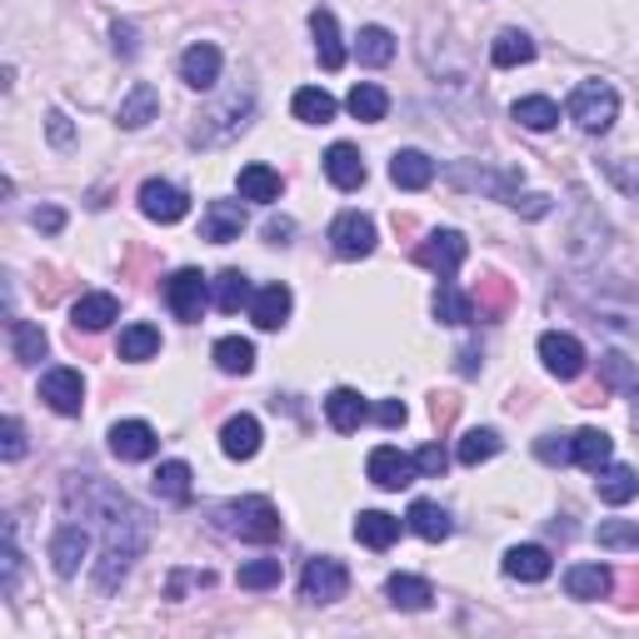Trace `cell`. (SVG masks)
Listing matches in <instances>:
<instances>
[{"label":"cell","instance_id":"1","mask_svg":"<svg viewBox=\"0 0 639 639\" xmlns=\"http://www.w3.org/2000/svg\"><path fill=\"white\" fill-rule=\"evenodd\" d=\"M65 505L81 509L85 520H100L106 545H100V565H95V590L116 594L120 580L131 575V565L145 555V545H150V525H145V515L125 495H120V490L100 485L95 474H85V480H71V485H65Z\"/></svg>","mask_w":639,"mask_h":639},{"label":"cell","instance_id":"2","mask_svg":"<svg viewBox=\"0 0 639 639\" xmlns=\"http://www.w3.org/2000/svg\"><path fill=\"white\" fill-rule=\"evenodd\" d=\"M250 116H255V91H250V85H236L220 106H210V110H201V116H195L190 141H195V145H226V141H236V135L245 131Z\"/></svg>","mask_w":639,"mask_h":639},{"label":"cell","instance_id":"3","mask_svg":"<svg viewBox=\"0 0 639 639\" xmlns=\"http://www.w3.org/2000/svg\"><path fill=\"white\" fill-rule=\"evenodd\" d=\"M220 525H226L236 540H250V545H275V540H280V509L265 495L230 499V505L220 509Z\"/></svg>","mask_w":639,"mask_h":639},{"label":"cell","instance_id":"4","mask_svg":"<svg viewBox=\"0 0 639 639\" xmlns=\"http://www.w3.org/2000/svg\"><path fill=\"white\" fill-rule=\"evenodd\" d=\"M615 116H619L615 85H604V81L575 85V95H569V120H575L584 135H604L610 125H615Z\"/></svg>","mask_w":639,"mask_h":639},{"label":"cell","instance_id":"5","mask_svg":"<svg viewBox=\"0 0 639 639\" xmlns=\"http://www.w3.org/2000/svg\"><path fill=\"white\" fill-rule=\"evenodd\" d=\"M445 180H450L455 190H485V195H495V201H515L520 195V170H495V166H480V160H455V166H445Z\"/></svg>","mask_w":639,"mask_h":639},{"label":"cell","instance_id":"6","mask_svg":"<svg viewBox=\"0 0 639 639\" xmlns=\"http://www.w3.org/2000/svg\"><path fill=\"white\" fill-rule=\"evenodd\" d=\"M345 590H350V569L335 555H315L305 565V575H300V594L310 604H335V600H345Z\"/></svg>","mask_w":639,"mask_h":639},{"label":"cell","instance_id":"7","mask_svg":"<svg viewBox=\"0 0 639 639\" xmlns=\"http://www.w3.org/2000/svg\"><path fill=\"white\" fill-rule=\"evenodd\" d=\"M465 255H470V240H465L460 230H435L430 240L414 245V261L425 265V270H435L439 280H455V270L465 265Z\"/></svg>","mask_w":639,"mask_h":639},{"label":"cell","instance_id":"8","mask_svg":"<svg viewBox=\"0 0 639 639\" xmlns=\"http://www.w3.org/2000/svg\"><path fill=\"white\" fill-rule=\"evenodd\" d=\"M330 250L340 255V261H365V255H375V220H370V215H360V210L335 215Z\"/></svg>","mask_w":639,"mask_h":639},{"label":"cell","instance_id":"9","mask_svg":"<svg viewBox=\"0 0 639 639\" xmlns=\"http://www.w3.org/2000/svg\"><path fill=\"white\" fill-rule=\"evenodd\" d=\"M205 300H210V285H205L201 270H176L166 280V305L176 310L185 325H195V319L205 315Z\"/></svg>","mask_w":639,"mask_h":639},{"label":"cell","instance_id":"10","mask_svg":"<svg viewBox=\"0 0 639 639\" xmlns=\"http://www.w3.org/2000/svg\"><path fill=\"white\" fill-rule=\"evenodd\" d=\"M540 360L555 379H580L584 375V345L565 330H545L540 335Z\"/></svg>","mask_w":639,"mask_h":639},{"label":"cell","instance_id":"11","mask_svg":"<svg viewBox=\"0 0 639 639\" xmlns=\"http://www.w3.org/2000/svg\"><path fill=\"white\" fill-rule=\"evenodd\" d=\"M141 210L145 220H155V226H176V220H185L190 215V201L180 185H166V180H145L141 185Z\"/></svg>","mask_w":639,"mask_h":639},{"label":"cell","instance_id":"12","mask_svg":"<svg viewBox=\"0 0 639 639\" xmlns=\"http://www.w3.org/2000/svg\"><path fill=\"white\" fill-rule=\"evenodd\" d=\"M365 474L375 480L379 490H405V485H414L420 465H414L410 455H400L395 445H375V450H370V460H365Z\"/></svg>","mask_w":639,"mask_h":639},{"label":"cell","instance_id":"13","mask_svg":"<svg viewBox=\"0 0 639 639\" xmlns=\"http://www.w3.org/2000/svg\"><path fill=\"white\" fill-rule=\"evenodd\" d=\"M85 550H91V530H85V520H65L56 534H50V565H56L60 580H71L75 569H81Z\"/></svg>","mask_w":639,"mask_h":639},{"label":"cell","instance_id":"14","mask_svg":"<svg viewBox=\"0 0 639 639\" xmlns=\"http://www.w3.org/2000/svg\"><path fill=\"white\" fill-rule=\"evenodd\" d=\"M40 400L50 405L56 414H81V405H85V379H81V370H46L40 375Z\"/></svg>","mask_w":639,"mask_h":639},{"label":"cell","instance_id":"15","mask_svg":"<svg viewBox=\"0 0 639 639\" xmlns=\"http://www.w3.org/2000/svg\"><path fill=\"white\" fill-rule=\"evenodd\" d=\"M155 450H160V439H155V430L145 420H120L110 430V455L116 460H150Z\"/></svg>","mask_w":639,"mask_h":639},{"label":"cell","instance_id":"16","mask_svg":"<svg viewBox=\"0 0 639 639\" xmlns=\"http://www.w3.org/2000/svg\"><path fill=\"white\" fill-rule=\"evenodd\" d=\"M240 230H245V210H240V201H210L205 205L201 240H210V245H230V240H240Z\"/></svg>","mask_w":639,"mask_h":639},{"label":"cell","instance_id":"17","mask_svg":"<svg viewBox=\"0 0 639 639\" xmlns=\"http://www.w3.org/2000/svg\"><path fill=\"white\" fill-rule=\"evenodd\" d=\"M180 81H185L190 91H210V85L220 81V50H215L210 40H195V46L180 56Z\"/></svg>","mask_w":639,"mask_h":639},{"label":"cell","instance_id":"18","mask_svg":"<svg viewBox=\"0 0 639 639\" xmlns=\"http://www.w3.org/2000/svg\"><path fill=\"white\" fill-rule=\"evenodd\" d=\"M160 116V91H155L150 81H135L131 95L120 100L116 120H120V131H141V125H150V120Z\"/></svg>","mask_w":639,"mask_h":639},{"label":"cell","instance_id":"19","mask_svg":"<svg viewBox=\"0 0 639 639\" xmlns=\"http://www.w3.org/2000/svg\"><path fill=\"white\" fill-rule=\"evenodd\" d=\"M325 176H330V185L335 190H360L365 185V160H360V150L355 145H330V150H325Z\"/></svg>","mask_w":639,"mask_h":639},{"label":"cell","instance_id":"20","mask_svg":"<svg viewBox=\"0 0 639 639\" xmlns=\"http://www.w3.org/2000/svg\"><path fill=\"white\" fill-rule=\"evenodd\" d=\"M550 569H555V559H550L545 545H515L505 555V575H509V580H520V584L550 580Z\"/></svg>","mask_w":639,"mask_h":639},{"label":"cell","instance_id":"21","mask_svg":"<svg viewBox=\"0 0 639 639\" xmlns=\"http://www.w3.org/2000/svg\"><path fill=\"white\" fill-rule=\"evenodd\" d=\"M290 305H296V296H290V285H265L261 296L250 300V319L261 325V330H280L285 319H290Z\"/></svg>","mask_w":639,"mask_h":639},{"label":"cell","instance_id":"22","mask_svg":"<svg viewBox=\"0 0 639 639\" xmlns=\"http://www.w3.org/2000/svg\"><path fill=\"white\" fill-rule=\"evenodd\" d=\"M310 31H315V56L325 71H340L345 65V46H340V25H335V11L315 5L310 11Z\"/></svg>","mask_w":639,"mask_h":639},{"label":"cell","instance_id":"23","mask_svg":"<svg viewBox=\"0 0 639 639\" xmlns=\"http://www.w3.org/2000/svg\"><path fill=\"white\" fill-rule=\"evenodd\" d=\"M405 525H410L420 540H430V545H439V540H450V534H455L450 509H439L435 499H414L410 515H405Z\"/></svg>","mask_w":639,"mask_h":639},{"label":"cell","instance_id":"24","mask_svg":"<svg viewBox=\"0 0 639 639\" xmlns=\"http://www.w3.org/2000/svg\"><path fill=\"white\" fill-rule=\"evenodd\" d=\"M220 450H226L230 460H255V450H261V420H255V414L226 420V430H220Z\"/></svg>","mask_w":639,"mask_h":639},{"label":"cell","instance_id":"25","mask_svg":"<svg viewBox=\"0 0 639 639\" xmlns=\"http://www.w3.org/2000/svg\"><path fill=\"white\" fill-rule=\"evenodd\" d=\"M325 414H330V425L340 430V435H355V430L365 425L375 410H370L355 390H345V385H340V390H330V400H325Z\"/></svg>","mask_w":639,"mask_h":639},{"label":"cell","instance_id":"26","mask_svg":"<svg viewBox=\"0 0 639 639\" xmlns=\"http://www.w3.org/2000/svg\"><path fill=\"white\" fill-rule=\"evenodd\" d=\"M390 180H395L400 190H425L430 180H435V160H430L425 150H395Z\"/></svg>","mask_w":639,"mask_h":639},{"label":"cell","instance_id":"27","mask_svg":"<svg viewBox=\"0 0 639 639\" xmlns=\"http://www.w3.org/2000/svg\"><path fill=\"white\" fill-rule=\"evenodd\" d=\"M610 584H615V575H610L604 565H569L565 569L569 600H604V594H610Z\"/></svg>","mask_w":639,"mask_h":639},{"label":"cell","instance_id":"28","mask_svg":"<svg viewBox=\"0 0 639 639\" xmlns=\"http://www.w3.org/2000/svg\"><path fill=\"white\" fill-rule=\"evenodd\" d=\"M116 315H120V300L106 296V290H95V296H81V300H75L71 325H75V330H106Z\"/></svg>","mask_w":639,"mask_h":639},{"label":"cell","instance_id":"29","mask_svg":"<svg viewBox=\"0 0 639 639\" xmlns=\"http://www.w3.org/2000/svg\"><path fill=\"white\" fill-rule=\"evenodd\" d=\"M355 540H360V545H370V550H390L395 540H400V520H395V515H385V509H360Z\"/></svg>","mask_w":639,"mask_h":639},{"label":"cell","instance_id":"30","mask_svg":"<svg viewBox=\"0 0 639 639\" xmlns=\"http://www.w3.org/2000/svg\"><path fill=\"white\" fill-rule=\"evenodd\" d=\"M594 490H600L604 505H629V499L639 495V474L629 470V465H604L600 480H594Z\"/></svg>","mask_w":639,"mask_h":639},{"label":"cell","instance_id":"31","mask_svg":"<svg viewBox=\"0 0 639 639\" xmlns=\"http://www.w3.org/2000/svg\"><path fill=\"white\" fill-rule=\"evenodd\" d=\"M430 310H435L439 325H474V300L460 296L450 280H439V290H435V300H430Z\"/></svg>","mask_w":639,"mask_h":639},{"label":"cell","instance_id":"32","mask_svg":"<svg viewBox=\"0 0 639 639\" xmlns=\"http://www.w3.org/2000/svg\"><path fill=\"white\" fill-rule=\"evenodd\" d=\"M155 355H160V330H155V325L135 319V325H125V330H120V360L141 365V360H155Z\"/></svg>","mask_w":639,"mask_h":639},{"label":"cell","instance_id":"33","mask_svg":"<svg viewBox=\"0 0 639 639\" xmlns=\"http://www.w3.org/2000/svg\"><path fill=\"white\" fill-rule=\"evenodd\" d=\"M190 480H195V474H190L185 460H166L160 470L150 474V490L160 499H170V505H185V499H190Z\"/></svg>","mask_w":639,"mask_h":639},{"label":"cell","instance_id":"34","mask_svg":"<svg viewBox=\"0 0 639 639\" xmlns=\"http://www.w3.org/2000/svg\"><path fill=\"white\" fill-rule=\"evenodd\" d=\"M280 190H285V180H280V170H270V166H245L240 170V195L245 201H261V205H270V201H280Z\"/></svg>","mask_w":639,"mask_h":639},{"label":"cell","instance_id":"35","mask_svg":"<svg viewBox=\"0 0 639 639\" xmlns=\"http://www.w3.org/2000/svg\"><path fill=\"white\" fill-rule=\"evenodd\" d=\"M509 116L520 120L525 131H555L559 125V106L550 100V95H525V100L509 106Z\"/></svg>","mask_w":639,"mask_h":639},{"label":"cell","instance_id":"36","mask_svg":"<svg viewBox=\"0 0 639 639\" xmlns=\"http://www.w3.org/2000/svg\"><path fill=\"white\" fill-rule=\"evenodd\" d=\"M575 460H580V470L600 474L604 465L615 460V439L604 435V430H580V435H575Z\"/></svg>","mask_w":639,"mask_h":639},{"label":"cell","instance_id":"37","mask_svg":"<svg viewBox=\"0 0 639 639\" xmlns=\"http://www.w3.org/2000/svg\"><path fill=\"white\" fill-rule=\"evenodd\" d=\"M490 60H495L499 71H515V65H530L534 60V40L525 31H499L495 46H490Z\"/></svg>","mask_w":639,"mask_h":639},{"label":"cell","instance_id":"38","mask_svg":"<svg viewBox=\"0 0 639 639\" xmlns=\"http://www.w3.org/2000/svg\"><path fill=\"white\" fill-rule=\"evenodd\" d=\"M385 594H390L395 610H430V600H435L430 580H420V575H390Z\"/></svg>","mask_w":639,"mask_h":639},{"label":"cell","instance_id":"39","mask_svg":"<svg viewBox=\"0 0 639 639\" xmlns=\"http://www.w3.org/2000/svg\"><path fill=\"white\" fill-rule=\"evenodd\" d=\"M46 330L40 325H31V319H11V355L21 360V365H36L40 355H46Z\"/></svg>","mask_w":639,"mask_h":639},{"label":"cell","instance_id":"40","mask_svg":"<svg viewBox=\"0 0 639 639\" xmlns=\"http://www.w3.org/2000/svg\"><path fill=\"white\" fill-rule=\"evenodd\" d=\"M215 365L226 370V375H250V370H255V345L240 340V335L215 340Z\"/></svg>","mask_w":639,"mask_h":639},{"label":"cell","instance_id":"41","mask_svg":"<svg viewBox=\"0 0 639 639\" xmlns=\"http://www.w3.org/2000/svg\"><path fill=\"white\" fill-rule=\"evenodd\" d=\"M355 56H360V65H390L395 60V36L385 31V25H365L360 40H355Z\"/></svg>","mask_w":639,"mask_h":639},{"label":"cell","instance_id":"42","mask_svg":"<svg viewBox=\"0 0 639 639\" xmlns=\"http://www.w3.org/2000/svg\"><path fill=\"white\" fill-rule=\"evenodd\" d=\"M296 120H305V125H330L335 120V95H325L319 85L296 91Z\"/></svg>","mask_w":639,"mask_h":639},{"label":"cell","instance_id":"43","mask_svg":"<svg viewBox=\"0 0 639 639\" xmlns=\"http://www.w3.org/2000/svg\"><path fill=\"white\" fill-rule=\"evenodd\" d=\"M345 106H350V116H355V120L375 125V120H385V110H390V95L365 81V85H355V91H350V100H345Z\"/></svg>","mask_w":639,"mask_h":639},{"label":"cell","instance_id":"44","mask_svg":"<svg viewBox=\"0 0 639 639\" xmlns=\"http://www.w3.org/2000/svg\"><path fill=\"white\" fill-rule=\"evenodd\" d=\"M250 300H255V296H250V280L240 270H220V275H215V305L226 310V315H236V310L250 305Z\"/></svg>","mask_w":639,"mask_h":639},{"label":"cell","instance_id":"45","mask_svg":"<svg viewBox=\"0 0 639 639\" xmlns=\"http://www.w3.org/2000/svg\"><path fill=\"white\" fill-rule=\"evenodd\" d=\"M240 590H275V584L285 580V565L280 559H250V565H240Z\"/></svg>","mask_w":639,"mask_h":639},{"label":"cell","instance_id":"46","mask_svg":"<svg viewBox=\"0 0 639 639\" xmlns=\"http://www.w3.org/2000/svg\"><path fill=\"white\" fill-rule=\"evenodd\" d=\"M455 455H460V465H485V460H495L499 455V435L495 430H470Z\"/></svg>","mask_w":639,"mask_h":639},{"label":"cell","instance_id":"47","mask_svg":"<svg viewBox=\"0 0 639 639\" xmlns=\"http://www.w3.org/2000/svg\"><path fill=\"white\" fill-rule=\"evenodd\" d=\"M505 310H509V285L505 280H490L485 296H480V305H474V315H480V319H499Z\"/></svg>","mask_w":639,"mask_h":639},{"label":"cell","instance_id":"48","mask_svg":"<svg viewBox=\"0 0 639 639\" xmlns=\"http://www.w3.org/2000/svg\"><path fill=\"white\" fill-rule=\"evenodd\" d=\"M600 545L604 550H639V525H619V520L600 525Z\"/></svg>","mask_w":639,"mask_h":639},{"label":"cell","instance_id":"49","mask_svg":"<svg viewBox=\"0 0 639 639\" xmlns=\"http://www.w3.org/2000/svg\"><path fill=\"white\" fill-rule=\"evenodd\" d=\"M600 375H604V390H619V385H639L635 379V365L625 355H604L600 360Z\"/></svg>","mask_w":639,"mask_h":639},{"label":"cell","instance_id":"50","mask_svg":"<svg viewBox=\"0 0 639 639\" xmlns=\"http://www.w3.org/2000/svg\"><path fill=\"white\" fill-rule=\"evenodd\" d=\"M15 584H21V545H15V520H5V580H0V590L15 594Z\"/></svg>","mask_w":639,"mask_h":639},{"label":"cell","instance_id":"51","mask_svg":"<svg viewBox=\"0 0 639 639\" xmlns=\"http://www.w3.org/2000/svg\"><path fill=\"white\" fill-rule=\"evenodd\" d=\"M534 455L545 465H565V460H575V439H559V435H545L540 445H534Z\"/></svg>","mask_w":639,"mask_h":639},{"label":"cell","instance_id":"52","mask_svg":"<svg viewBox=\"0 0 639 639\" xmlns=\"http://www.w3.org/2000/svg\"><path fill=\"white\" fill-rule=\"evenodd\" d=\"M110 40H116V56L120 60H135V56H141V36H135L131 21H116V25H110Z\"/></svg>","mask_w":639,"mask_h":639},{"label":"cell","instance_id":"53","mask_svg":"<svg viewBox=\"0 0 639 639\" xmlns=\"http://www.w3.org/2000/svg\"><path fill=\"white\" fill-rule=\"evenodd\" d=\"M414 465H420V474H430V480H439V474L450 470V455H445V445H425V450L414 455Z\"/></svg>","mask_w":639,"mask_h":639},{"label":"cell","instance_id":"54","mask_svg":"<svg viewBox=\"0 0 639 639\" xmlns=\"http://www.w3.org/2000/svg\"><path fill=\"white\" fill-rule=\"evenodd\" d=\"M46 135H50V145H56V150H71V145H75V125L60 116V110H50V116H46Z\"/></svg>","mask_w":639,"mask_h":639},{"label":"cell","instance_id":"55","mask_svg":"<svg viewBox=\"0 0 639 639\" xmlns=\"http://www.w3.org/2000/svg\"><path fill=\"white\" fill-rule=\"evenodd\" d=\"M31 226L46 230V236H60L65 230V210L60 205H40V210H31Z\"/></svg>","mask_w":639,"mask_h":639},{"label":"cell","instance_id":"56","mask_svg":"<svg viewBox=\"0 0 639 639\" xmlns=\"http://www.w3.org/2000/svg\"><path fill=\"white\" fill-rule=\"evenodd\" d=\"M0 455H5V460H21L25 455V430H21V420H5V445H0Z\"/></svg>","mask_w":639,"mask_h":639},{"label":"cell","instance_id":"57","mask_svg":"<svg viewBox=\"0 0 639 639\" xmlns=\"http://www.w3.org/2000/svg\"><path fill=\"white\" fill-rule=\"evenodd\" d=\"M375 420L385 430H395V425H405V420H410V410H405L400 400H385V405H375Z\"/></svg>","mask_w":639,"mask_h":639},{"label":"cell","instance_id":"58","mask_svg":"<svg viewBox=\"0 0 639 639\" xmlns=\"http://www.w3.org/2000/svg\"><path fill=\"white\" fill-rule=\"evenodd\" d=\"M515 210L520 215H530V220H540V215H550V195H515Z\"/></svg>","mask_w":639,"mask_h":639},{"label":"cell","instance_id":"59","mask_svg":"<svg viewBox=\"0 0 639 639\" xmlns=\"http://www.w3.org/2000/svg\"><path fill=\"white\" fill-rule=\"evenodd\" d=\"M290 236H296V220H285V215H275L270 226H265V240H270V245H290Z\"/></svg>","mask_w":639,"mask_h":639},{"label":"cell","instance_id":"60","mask_svg":"<svg viewBox=\"0 0 639 639\" xmlns=\"http://www.w3.org/2000/svg\"><path fill=\"white\" fill-rule=\"evenodd\" d=\"M604 170H610V180H615L625 195H635L639 201V170H625V166H604Z\"/></svg>","mask_w":639,"mask_h":639},{"label":"cell","instance_id":"61","mask_svg":"<svg viewBox=\"0 0 639 639\" xmlns=\"http://www.w3.org/2000/svg\"><path fill=\"white\" fill-rule=\"evenodd\" d=\"M474 360H480V350H460V375H474V370H480Z\"/></svg>","mask_w":639,"mask_h":639},{"label":"cell","instance_id":"62","mask_svg":"<svg viewBox=\"0 0 639 639\" xmlns=\"http://www.w3.org/2000/svg\"><path fill=\"white\" fill-rule=\"evenodd\" d=\"M635 425H639V385H635Z\"/></svg>","mask_w":639,"mask_h":639}]
</instances>
